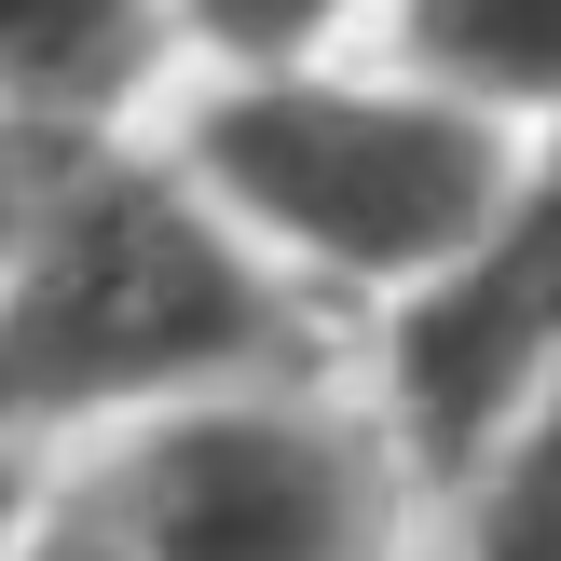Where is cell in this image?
Wrapping results in <instances>:
<instances>
[{
    "instance_id": "1",
    "label": "cell",
    "mask_w": 561,
    "mask_h": 561,
    "mask_svg": "<svg viewBox=\"0 0 561 561\" xmlns=\"http://www.w3.org/2000/svg\"><path fill=\"white\" fill-rule=\"evenodd\" d=\"M274 301L206 247V219H179L151 179L69 192V219L42 233L14 316H0V411H82L164 370H247L274 356Z\"/></svg>"
},
{
    "instance_id": "2",
    "label": "cell",
    "mask_w": 561,
    "mask_h": 561,
    "mask_svg": "<svg viewBox=\"0 0 561 561\" xmlns=\"http://www.w3.org/2000/svg\"><path fill=\"white\" fill-rule=\"evenodd\" d=\"M206 164L356 274L438 261L493 206V137L466 110H383V96H233L206 124Z\"/></svg>"
},
{
    "instance_id": "3",
    "label": "cell",
    "mask_w": 561,
    "mask_h": 561,
    "mask_svg": "<svg viewBox=\"0 0 561 561\" xmlns=\"http://www.w3.org/2000/svg\"><path fill=\"white\" fill-rule=\"evenodd\" d=\"M137 561H383V493L343 425H179L124 493Z\"/></svg>"
},
{
    "instance_id": "4",
    "label": "cell",
    "mask_w": 561,
    "mask_h": 561,
    "mask_svg": "<svg viewBox=\"0 0 561 561\" xmlns=\"http://www.w3.org/2000/svg\"><path fill=\"white\" fill-rule=\"evenodd\" d=\"M561 343V164H548V192L507 219V247H493L466 288H438L425 316H411V343H398V370H411V411H425V438L453 453V438H480V411L507 398L520 370Z\"/></svg>"
},
{
    "instance_id": "5",
    "label": "cell",
    "mask_w": 561,
    "mask_h": 561,
    "mask_svg": "<svg viewBox=\"0 0 561 561\" xmlns=\"http://www.w3.org/2000/svg\"><path fill=\"white\" fill-rule=\"evenodd\" d=\"M0 69L27 96H110L137 69V0H0Z\"/></svg>"
},
{
    "instance_id": "6",
    "label": "cell",
    "mask_w": 561,
    "mask_h": 561,
    "mask_svg": "<svg viewBox=\"0 0 561 561\" xmlns=\"http://www.w3.org/2000/svg\"><path fill=\"white\" fill-rule=\"evenodd\" d=\"M411 42L466 82L507 96H561V0H411Z\"/></svg>"
},
{
    "instance_id": "7",
    "label": "cell",
    "mask_w": 561,
    "mask_h": 561,
    "mask_svg": "<svg viewBox=\"0 0 561 561\" xmlns=\"http://www.w3.org/2000/svg\"><path fill=\"white\" fill-rule=\"evenodd\" d=\"M480 561H561V411L520 438L507 493H493V520H480Z\"/></svg>"
},
{
    "instance_id": "8",
    "label": "cell",
    "mask_w": 561,
    "mask_h": 561,
    "mask_svg": "<svg viewBox=\"0 0 561 561\" xmlns=\"http://www.w3.org/2000/svg\"><path fill=\"white\" fill-rule=\"evenodd\" d=\"M329 0H206V27H233V42H288V27H316Z\"/></svg>"
},
{
    "instance_id": "9",
    "label": "cell",
    "mask_w": 561,
    "mask_h": 561,
    "mask_svg": "<svg viewBox=\"0 0 561 561\" xmlns=\"http://www.w3.org/2000/svg\"><path fill=\"white\" fill-rule=\"evenodd\" d=\"M27 179H42V164H27V137H0V247H14V219H27Z\"/></svg>"
},
{
    "instance_id": "10",
    "label": "cell",
    "mask_w": 561,
    "mask_h": 561,
    "mask_svg": "<svg viewBox=\"0 0 561 561\" xmlns=\"http://www.w3.org/2000/svg\"><path fill=\"white\" fill-rule=\"evenodd\" d=\"M42 561H110V535H96V520H69V535H55Z\"/></svg>"
}]
</instances>
